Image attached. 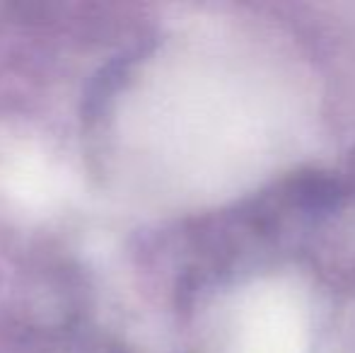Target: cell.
I'll list each match as a JSON object with an SVG mask.
<instances>
[{"mask_svg":"<svg viewBox=\"0 0 355 353\" xmlns=\"http://www.w3.org/2000/svg\"><path fill=\"white\" fill-rule=\"evenodd\" d=\"M346 187L355 193V153L351 155V162H348V182H346Z\"/></svg>","mask_w":355,"mask_h":353,"instance_id":"cell-1","label":"cell"}]
</instances>
